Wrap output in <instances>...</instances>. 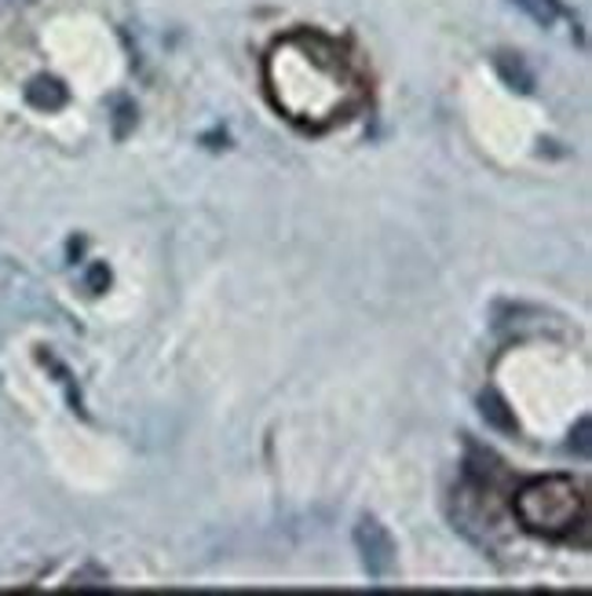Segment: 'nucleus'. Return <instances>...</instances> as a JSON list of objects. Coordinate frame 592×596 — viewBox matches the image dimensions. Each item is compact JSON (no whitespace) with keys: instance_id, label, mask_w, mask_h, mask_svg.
<instances>
[{"instance_id":"obj_3","label":"nucleus","mask_w":592,"mask_h":596,"mask_svg":"<svg viewBox=\"0 0 592 596\" xmlns=\"http://www.w3.org/2000/svg\"><path fill=\"white\" fill-rule=\"evenodd\" d=\"M355 542H359V553H362V564L373 578H388V570L395 567V545L388 538V530L377 524V519H362L359 530H355Z\"/></svg>"},{"instance_id":"obj_1","label":"nucleus","mask_w":592,"mask_h":596,"mask_svg":"<svg viewBox=\"0 0 592 596\" xmlns=\"http://www.w3.org/2000/svg\"><path fill=\"white\" fill-rule=\"evenodd\" d=\"M271 99L300 125H330L359 99L344 59L322 37H293L268 62Z\"/></svg>"},{"instance_id":"obj_2","label":"nucleus","mask_w":592,"mask_h":596,"mask_svg":"<svg viewBox=\"0 0 592 596\" xmlns=\"http://www.w3.org/2000/svg\"><path fill=\"white\" fill-rule=\"evenodd\" d=\"M515 516L531 535L545 538H571L589 519V498L582 484L566 476L531 479L515 494Z\"/></svg>"},{"instance_id":"obj_4","label":"nucleus","mask_w":592,"mask_h":596,"mask_svg":"<svg viewBox=\"0 0 592 596\" xmlns=\"http://www.w3.org/2000/svg\"><path fill=\"white\" fill-rule=\"evenodd\" d=\"M27 99L37 110H59L62 103H67V88H62L56 78H33L27 85Z\"/></svg>"}]
</instances>
